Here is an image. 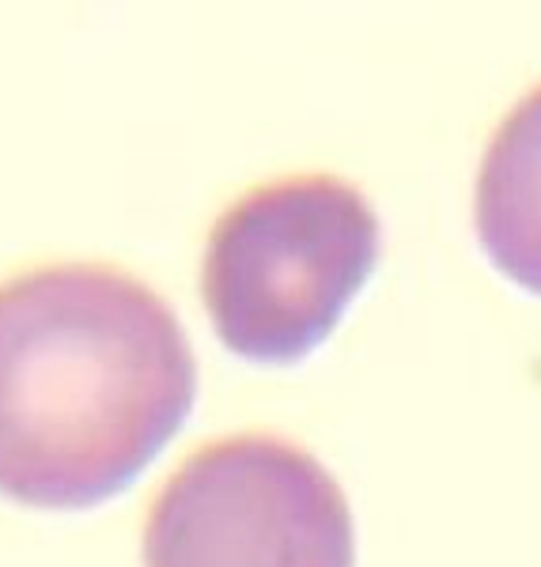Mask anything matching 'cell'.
Segmentation results:
<instances>
[{
    "mask_svg": "<svg viewBox=\"0 0 541 567\" xmlns=\"http://www.w3.org/2000/svg\"><path fill=\"white\" fill-rule=\"evenodd\" d=\"M178 315L106 261L0 284V496L84 511L125 492L194 409Z\"/></svg>",
    "mask_w": 541,
    "mask_h": 567,
    "instance_id": "obj_1",
    "label": "cell"
},
{
    "mask_svg": "<svg viewBox=\"0 0 541 567\" xmlns=\"http://www.w3.org/2000/svg\"><path fill=\"white\" fill-rule=\"evenodd\" d=\"M379 261V216L334 175L251 186L220 213L201 261V299L224 349L296 363L341 322Z\"/></svg>",
    "mask_w": 541,
    "mask_h": 567,
    "instance_id": "obj_2",
    "label": "cell"
},
{
    "mask_svg": "<svg viewBox=\"0 0 541 567\" xmlns=\"http://www.w3.org/2000/svg\"><path fill=\"white\" fill-rule=\"evenodd\" d=\"M477 235L503 277L541 296V84L503 117L484 148Z\"/></svg>",
    "mask_w": 541,
    "mask_h": 567,
    "instance_id": "obj_4",
    "label": "cell"
},
{
    "mask_svg": "<svg viewBox=\"0 0 541 567\" xmlns=\"http://www.w3.org/2000/svg\"><path fill=\"white\" fill-rule=\"evenodd\" d=\"M144 567H356L353 511L304 446L265 432L216 439L155 492Z\"/></svg>",
    "mask_w": 541,
    "mask_h": 567,
    "instance_id": "obj_3",
    "label": "cell"
}]
</instances>
